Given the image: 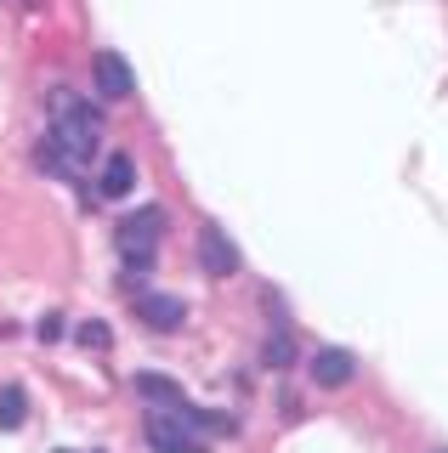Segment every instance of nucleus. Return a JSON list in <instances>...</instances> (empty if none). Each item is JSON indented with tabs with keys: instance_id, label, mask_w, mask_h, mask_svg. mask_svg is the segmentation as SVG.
<instances>
[{
	"instance_id": "10",
	"label": "nucleus",
	"mask_w": 448,
	"mask_h": 453,
	"mask_svg": "<svg viewBox=\"0 0 448 453\" xmlns=\"http://www.w3.org/2000/svg\"><path fill=\"white\" fill-rule=\"evenodd\" d=\"M23 419H29V396H23V386H0V431H18Z\"/></svg>"
},
{
	"instance_id": "9",
	"label": "nucleus",
	"mask_w": 448,
	"mask_h": 453,
	"mask_svg": "<svg viewBox=\"0 0 448 453\" xmlns=\"http://www.w3.org/2000/svg\"><path fill=\"white\" fill-rule=\"evenodd\" d=\"M136 391L148 396V403H159V408H182L188 396H182L176 380H165V374H136Z\"/></svg>"
},
{
	"instance_id": "5",
	"label": "nucleus",
	"mask_w": 448,
	"mask_h": 453,
	"mask_svg": "<svg viewBox=\"0 0 448 453\" xmlns=\"http://www.w3.org/2000/svg\"><path fill=\"white\" fill-rule=\"evenodd\" d=\"M306 368H313V380H318L324 391H346V386L358 380V363H352V351H341V346H318Z\"/></svg>"
},
{
	"instance_id": "7",
	"label": "nucleus",
	"mask_w": 448,
	"mask_h": 453,
	"mask_svg": "<svg viewBox=\"0 0 448 453\" xmlns=\"http://www.w3.org/2000/svg\"><path fill=\"white\" fill-rule=\"evenodd\" d=\"M136 318H143L148 329L171 334V329H182V318H188V306H182L176 295H136Z\"/></svg>"
},
{
	"instance_id": "14",
	"label": "nucleus",
	"mask_w": 448,
	"mask_h": 453,
	"mask_svg": "<svg viewBox=\"0 0 448 453\" xmlns=\"http://www.w3.org/2000/svg\"><path fill=\"white\" fill-rule=\"evenodd\" d=\"M437 453H448V448H437Z\"/></svg>"
},
{
	"instance_id": "11",
	"label": "nucleus",
	"mask_w": 448,
	"mask_h": 453,
	"mask_svg": "<svg viewBox=\"0 0 448 453\" xmlns=\"http://www.w3.org/2000/svg\"><path fill=\"white\" fill-rule=\"evenodd\" d=\"M261 363H267V368H290V363H296V340H290L284 329H273L267 340H261Z\"/></svg>"
},
{
	"instance_id": "12",
	"label": "nucleus",
	"mask_w": 448,
	"mask_h": 453,
	"mask_svg": "<svg viewBox=\"0 0 448 453\" xmlns=\"http://www.w3.org/2000/svg\"><path fill=\"white\" fill-rule=\"evenodd\" d=\"M80 346H97V351H103L108 346V329H103V323H80Z\"/></svg>"
},
{
	"instance_id": "3",
	"label": "nucleus",
	"mask_w": 448,
	"mask_h": 453,
	"mask_svg": "<svg viewBox=\"0 0 448 453\" xmlns=\"http://www.w3.org/2000/svg\"><path fill=\"white\" fill-rule=\"evenodd\" d=\"M159 233H165V210H136V216L120 226V255H125V289L148 278V266H153V244H159Z\"/></svg>"
},
{
	"instance_id": "4",
	"label": "nucleus",
	"mask_w": 448,
	"mask_h": 453,
	"mask_svg": "<svg viewBox=\"0 0 448 453\" xmlns=\"http://www.w3.org/2000/svg\"><path fill=\"white\" fill-rule=\"evenodd\" d=\"M91 85L108 96V103H125V96L136 91V74H131V63H125L120 51H97L91 57Z\"/></svg>"
},
{
	"instance_id": "1",
	"label": "nucleus",
	"mask_w": 448,
	"mask_h": 453,
	"mask_svg": "<svg viewBox=\"0 0 448 453\" xmlns=\"http://www.w3.org/2000/svg\"><path fill=\"white\" fill-rule=\"evenodd\" d=\"M97 148H103V113L74 91H51V131L40 142V165L74 176L97 159Z\"/></svg>"
},
{
	"instance_id": "6",
	"label": "nucleus",
	"mask_w": 448,
	"mask_h": 453,
	"mask_svg": "<svg viewBox=\"0 0 448 453\" xmlns=\"http://www.w3.org/2000/svg\"><path fill=\"white\" fill-rule=\"evenodd\" d=\"M199 266L210 278H233L239 273V250H233V238L221 233V226H199Z\"/></svg>"
},
{
	"instance_id": "2",
	"label": "nucleus",
	"mask_w": 448,
	"mask_h": 453,
	"mask_svg": "<svg viewBox=\"0 0 448 453\" xmlns=\"http://www.w3.org/2000/svg\"><path fill=\"white\" fill-rule=\"evenodd\" d=\"M148 448L153 453H205L199 408H148Z\"/></svg>"
},
{
	"instance_id": "8",
	"label": "nucleus",
	"mask_w": 448,
	"mask_h": 453,
	"mask_svg": "<svg viewBox=\"0 0 448 453\" xmlns=\"http://www.w3.org/2000/svg\"><path fill=\"white\" fill-rule=\"evenodd\" d=\"M131 188H136V159L131 153H108L103 176H97V193L103 198H131Z\"/></svg>"
},
{
	"instance_id": "13",
	"label": "nucleus",
	"mask_w": 448,
	"mask_h": 453,
	"mask_svg": "<svg viewBox=\"0 0 448 453\" xmlns=\"http://www.w3.org/2000/svg\"><path fill=\"white\" fill-rule=\"evenodd\" d=\"M63 334V318L58 311H46V318H40V340H58Z\"/></svg>"
}]
</instances>
